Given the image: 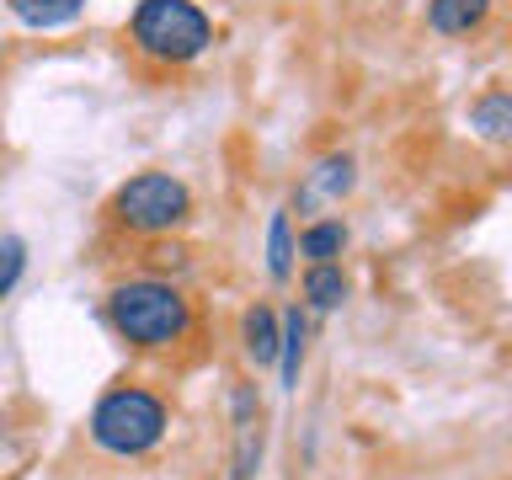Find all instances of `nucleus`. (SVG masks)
I'll use <instances>...</instances> for the list:
<instances>
[{
  "label": "nucleus",
  "instance_id": "nucleus-12",
  "mask_svg": "<svg viewBox=\"0 0 512 480\" xmlns=\"http://www.w3.org/2000/svg\"><path fill=\"white\" fill-rule=\"evenodd\" d=\"M342 251H347V224L342 219H310L294 240V256H304V262H336Z\"/></svg>",
  "mask_w": 512,
  "mask_h": 480
},
{
  "label": "nucleus",
  "instance_id": "nucleus-10",
  "mask_svg": "<svg viewBox=\"0 0 512 480\" xmlns=\"http://www.w3.org/2000/svg\"><path fill=\"white\" fill-rule=\"evenodd\" d=\"M304 347H310V320H304V310L294 304V310L278 315V374H283V390H294V384H299Z\"/></svg>",
  "mask_w": 512,
  "mask_h": 480
},
{
  "label": "nucleus",
  "instance_id": "nucleus-2",
  "mask_svg": "<svg viewBox=\"0 0 512 480\" xmlns=\"http://www.w3.org/2000/svg\"><path fill=\"white\" fill-rule=\"evenodd\" d=\"M128 43L139 59L176 70V64H192L214 48V22L198 0H139L128 16Z\"/></svg>",
  "mask_w": 512,
  "mask_h": 480
},
{
  "label": "nucleus",
  "instance_id": "nucleus-1",
  "mask_svg": "<svg viewBox=\"0 0 512 480\" xmlns=\"http://www.w3.org/2000/svg\"><path fill=\"white\" fill-rule=\"evenodd\" d=\"M107 320L128 347L166 352L192 336V299L166 278H128L107 294Z\"/></svg>",
  "mask_w": 512,
  "mask_h": 480
},
{
  "label": "nucleus",
  "instance_id": "nucleus-16",
  "mask_svg": "<svg viewBox=\"0 0 512 480\" xmlns=\"http://www.w3.org/2000/svg\"><path fill=\"white\" fill-rule=\"evenodd\" d=\"M144 262H150L155 272H182L187 267V246H182V240H171V235H155L150 240V251H144Z\"/></svg>",
  "mask_w": 512,
  "mask_h": 480
},
{
  "label": "nucleus",
  "instance_id": "nucleus-7",
  "mask_svg": "<svg viewBox=\"0 0 512 480\" xmlns=\"http://www.w3.org/2000/svg\"><path fill=\"white\" fill-rule=\"evenodd\" d=\"M496 0H427V27L438 38H470V32L486 27Z\"/></svg>",
  "mask_w": 512,
  "mask_h": 480
},
{
  "label": "nucleus",
  "instance_id": "nucleus-9",
  "mask_svg": "<svg viewBox=\"0 0 512 480\" xmlns=\"http://www.w3.org/2000/svg\"><path fill=\"white\" fill-rule=\"evenodd\" d=\"M240 347H246V358L256 368L278 363V310H272V304H251V310L240 315Z\"/></svg>",
  "mask_w": 512,
  "mask_h": 480
},
{
  "label": "nucleus",
  "instance_id": "nucleus-4",
  "mask_svg": "<svg viewBox=\"0 0 512 480\" xmlns=\"http://www.w3.org/2000/svg\"><path fill=\"white\" fill-rule=\"evenodd\" d=\"M192 219V187L171 171H139L112 192V224L139 240L176 235Z\"/></svg>",
  "mask_w": 512,
  "mask_h": 480
},
{
  "label": "nucleus",
  "instance_id": "nucleus-6",
  "mask_svg": "<svg viewBox=\"0 0 512 480\" xmlns=\"http://www.w3.org/2000/svg\"><path fill=\"white\" fill-rule=\"evenodd\" d=\"M358 187V160L352 155H326L304 171V187L294 192V203L310 214V208H326V203H342L347 192Z\"/></svg>",
  "mask_w": 512,
  "mask_h": 480
},
{
  "label": "nucleus",
  "instance_id": "nucleus-5",
  "mask_svg": "<svg viewBox=\"0 0 512 480\" xmlns=\"http://www.w3.org/2000/svg\"><path fill=\"white\" fill-rule=\"evenodd\" d=\"M230 422H235V459H230V480H256L262 470V448H267V411L251 379H240L230 390Z\"/></svg>",
  "mask_w": 512,
  "mask_h": 480
},
{
  "label": "nucleus",
  "instance_id": "nucleus-8",
  "mask_svg": "<svg viewBox=\"0 0 512 480\" xmlns=\"http://www.w3.org/2000/svg\"><path fill=\"white\" fill-rule=\"evenodd\" d=\"M299 288H304V304H310L315 315H331V310H342V304L352 299V283H347V272L336 262H310Z\"/></svg>",
  "mask_w": 512,
  "mask_h": 480
},
{
  "label": "nucleus",
  "instance_id": "nucleus-14",
  "mask_svg": "<svg viewBox=\"0 0 512 480\" xmlns=\"http://www.w3.org/2000/svg\"><path fill=\"white\" fill-rule=\"evenodd\" d=\"M267 272L278 283L294 278V224H288V208L267 219Z\"/></svg>",
  "mask_w": 512,
  "mask_h": 480
},
{
  "label": "nucleus",
  "instance_id": "nucleus-13",
  "mask_svg": "<svg viewBox=\"0 0 512 480\" xmlns=\"http://www.w3.org/2000/svg\"><path fill=\"white\" fill-rule=\"evenodd\" d=\"M11 16L32 32H54V27H70L80 11H86V0H6Z\"/></svg>",
  "mask_w": 512,
  "mask_h": 480
},
{
  "label": "nucleus",
  "instance_id": "nucleus-15",
  "mask_svg": "<svg viewBox=\"0 0 512 480\" xmlns=\"http://www.w3.org/2000/svg\"><path fill=\"white\" fill-rule=\"evenodd\" d=\"M22 272H27V240L6 235L0 240V299H11V288L22 283Z\"/></svg>",
  "mask_w": 512,
  "mask_h": 480
},
{
  "label": "nucleus",
  "instance_id": "nucleus-3",
  "mask_svg": "<svg viewBox=\"0 0 512 480\" xmlns=\"http://www.w3.org/2000/svg\"><path fill=\"white\" fill-rule=\"evenodd\" d=\"M166 400L139 390V384H118V390H107L102 400L91 406V443L102 448L112 459H139L160 448L166 438Z\"/></svg>",
  "mask_w": 512,
  "mask_h": 480
},
{
  "label": "nucleus",
  "instance_id": "nucleus-11",
  "mask_svg": "<svg viewBox=\"0 0 512 480\" xmlns=\"http://www.w3.org/2000/svg\"><path fill=\"white\" fill-rule=\"evenodd\" d=\"M470 128L480 139H491V144H507L512 139V91L507 86L480 91L470 102Z\"/></svg>",
  "mask_w": 512,
  "mask_h": 480
}]
</instances>
